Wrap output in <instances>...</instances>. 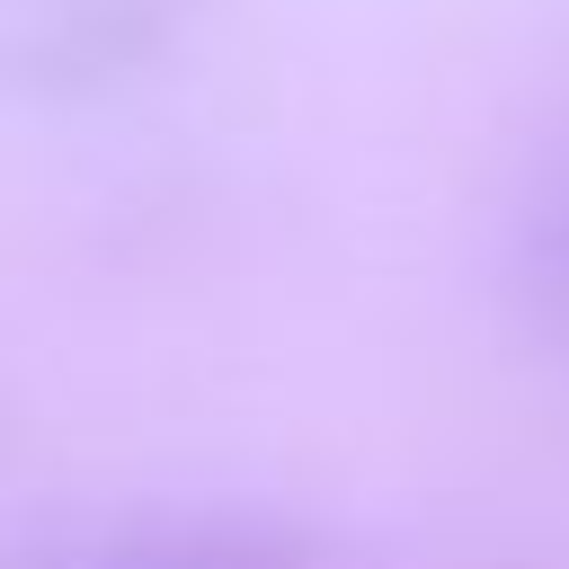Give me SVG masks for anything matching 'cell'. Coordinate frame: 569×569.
<instances>
[{"mask_svg":"<svg viewBox=\"0 0 569 569\" xmlns=\"http://www.w3.org/2000/svg\"><path fill=\"white\" fill-rule=\"evenodd\" d=\"M178 9H187V0H62V9L18 44V71L44 80V89L116 80V71L151 62V53L178 36Z\"/></svg>","mask_w":569,"mask_h":569,"instance_id":"6da1fadb","label":"cell"},{"mask_svg":"<svg viewBox=\"0 0 569 569\" xmlns=\"http://www.w3.org/2000/svg\"><path fill=\"white\" fill-rule=\"evenodd\" d=\"M516 293L533 302V320L569 329V178L542 187L516 222Z\"/></svg>","mask_w":569,"mask_h":569,"instance_id":"7a4b0ae2","label":"cell"},{"mask_svg":"<svg viewBox=\"0 0 569 569\" xmlns=\"http://www.w3.org/2000/svg\"><path fill=\"white\" fill-rule=\"evenodd\" d=\"M116 569H293V551L267 542L258 525H196V533H178L160 551H133Z\"/></svg>","mask_w":569,"mask_h":569,"instance_id":"3957f363","label":"cell"}]
</instances>
